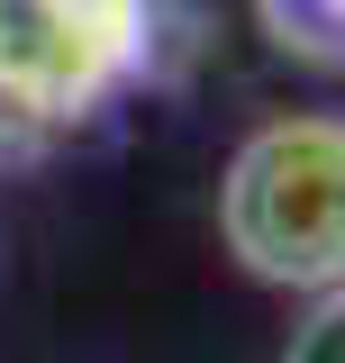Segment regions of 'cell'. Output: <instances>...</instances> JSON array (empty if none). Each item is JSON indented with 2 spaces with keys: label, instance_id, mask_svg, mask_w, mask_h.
I'll list each match as a JSON object with an SVG mask.
<instances>
[{
  "label": "cell",
  "instance_id": "obj_1",
  "mask_svg": "<svg viewBox=\"0 0 345 363\" xmlns=\"http://www.w3.org/2000/svg\"><path fill=\"white\" fill-rule=\"evenodd\" d=\"M218 236L273 291H345V118H263L218 182Z\"/></svg>",
  "mask_w": 345,
  "mask_h": 363
},
{
  "label": "cell",
  "instance_id": "obj_2",
  "mask_svg": "<svg viewBox=\"0 0 345 363\" xmlns=\"http://www.w3.org/2000/svg\"><path fill=\"white\" fill-rule=\"evenodd\" d=\"M282 363H345V291H318V309H309V327L291 336Z\"/></svg>",
  "mask_w": 345,
  "mask_h": 363
}]
</instances>
